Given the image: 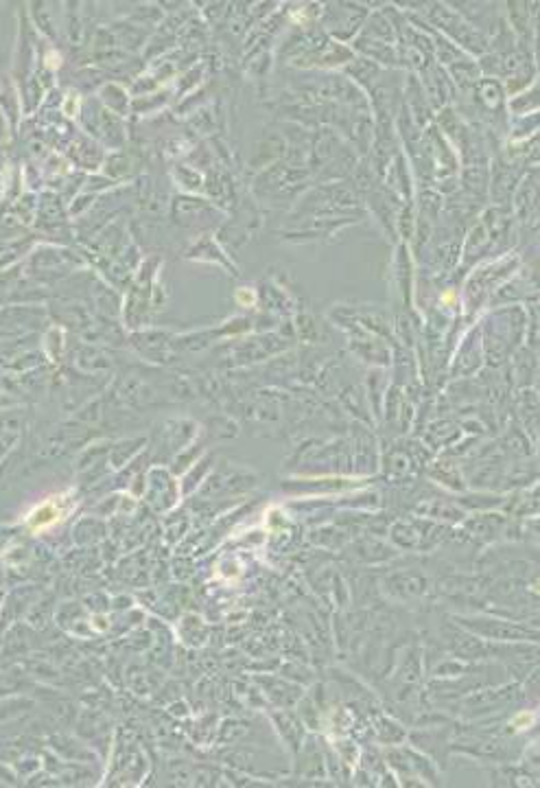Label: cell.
Wrapping results in <instances>:
<instances>
[{
    "label": "cell",
    "instance_id": "obj_1",
    "mask_svg": "<svg viewBox=\"0 0 540 788\" xmlns=\"http://www.w3.org/2000/svg\"><path fill=\"white\" fill-rule=\"evenodd\" d=\"M62 517H64V509L55 499H50V501L38 506V509L31 515H28L26 523H28V528H31V530L40 532V530H48L57 521H62Z\"/></svg>",
    "mask_w": 540,
    "mask_h": 788
}]
</instances>
